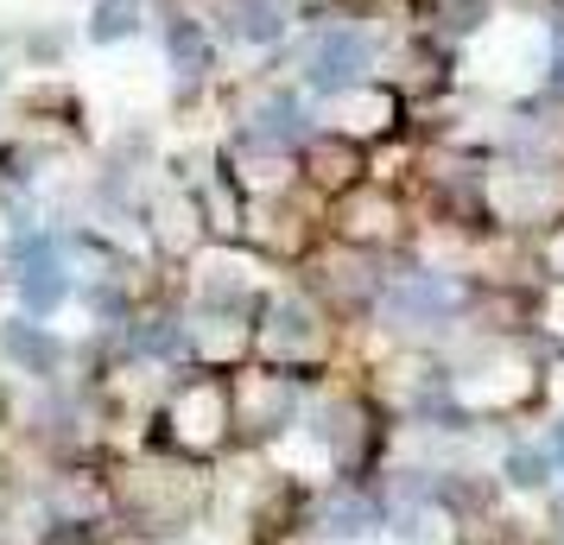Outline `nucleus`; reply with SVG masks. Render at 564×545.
Returning a JSON list of instances; mask_svg holds the SVG:
<instances>
[{"label": "nucleus", "instance_id": "f257e3e1", "mask_svg": "<svg viewBox=\"0 0 564 545\" xmlns=\"http://www.w3.org/2000/svg\"><path fill=\"white\" fill-rule=\"evenodd\" d=\"M375 64H381V39L361 20H317L299 45V89H311L317 102H343L368 89Z\"/></svg>", "mask_w": 564, "mask_h": 545}, {"label": "nucleus", "instance_id": "f03ea898", "mask_svg": "<svg viewBox=\"0 0 564 545\" xmlns=\"http://www.w3.org/2000/svg\"><path fill=\"white\" fill-rule=\"evenodd\" d=\"M463 312V286L451 273H432V266H412L400 280L381 286V317L400 330V337H444Z\"/></svg>", "mask_w": 564, "mask_h": 545}, {"label": "nucleus", "instance_id": "7ed1b4c3", "mask_svg": "<svg viewBox=\"0 0 564 545\" xmlns=\"http://www.w3.org/2000/svg\"><path fill=\"white\" fill-rule=\"evenodd\" d=\"M159 425H172V438H178L184 450H209V444L223 438V425H235V406L216 381L191 374V381H172V388H165Z\"/></svg>", "mask_w": 564, "mask_h": 545}, {"label": "nucleus", "instance_id": "20e7f679", "mask_svg": "<svg viewBox=\"0 0 564 545\" xmlns=\"http://www.w3.org/2000/svg\"><path fill=\"white\" fill-rule=\"evenodd\" d=\"M229 406H235V425H248V432H285V425L305 418V381H292L280 368H254L229 393Z\"/></svg>", "mask_w": 564, "mask_h": 545}, {"label": "nucleus", "instance_id": "39448f33", "mask_svg": "<svg viewBox=\"0 0 564 545\" xmlns=\"http://www.w3.org/2000/svg\"><path fill=\"white\" fill-rule=\"evenodd\" d=\"M0 362H7V374H26V381H57L64 362H70V342L57 337L52 324L13 312L0 324Z\"/></svg>", "mask_w": 564, "mask_h": 545}, {"label": "nucleus", "instance_id": "423d86ee", "mask_svg": "<svg viewBox=\"0 0 564 545\" xmlns=\"http://www.w3.org/2000/svg\"><path fill=\"white\" fill-rule=\"evenodd\" d=\"M241 140L260 146V153H305L311 140H317V121H311L299 89H273V96H260L248 108V133Z\"/></svg>", "mask_w": 564, "mask_h": 545}, {"label": "nucleus", "instance_id": "0eeeda50", "mask_svg": "<svg viewBox=\"0 0 564 545\" xmlns=\"http://www.w3.org/2000/svg\"><path fill=\"white\" fill-rule=\"evenodd\" d=\"M254 342H260V356H273V362H305L311 349L324 342V324L311 312V298L285 292V298H267V317L254 324Z\"/></svg>", "mask_w": 564, "mask_h": 545}, {"label": "nucleus", "instance_id": "6e6552de", "mask_svg": "<svg viewBox=\"0 0 564 545\" xmlns=\"http://www.w3.org/2000/svg\"><path fill=\"white\" fill-rule=\"evenodd\" d=\"M317 533H330V539H375V533H387V494L361 489V482L324 489L317 494Z\"/></svg>", "mask_w": 564, "mask_h": 545}, {"label": "nucleus", "instance_id": "1a4fd4ad", "mask_svg": "<svg viewBox=\"0 0 564 545\" xmlns=\"http://www.w3.org/2000/svg\"><path fill=\"white\" fill-rule=\"evenodd\" d=\"M159 52H165V64L184 83H204L216 70V39H209V26L197 13H165L159 20Z\"/></svg>", "mask_w": 564, "mask_h": 545}, {"label": "nucleus", "instance_id": "9d476101", "mask_svg": "<svg viewBox=\"0 0 564 545\" xmlns=\"http://www.w3.org/2000/svg\"><path fill=\"white\" fill-rule=\"evenodd\" d=\"M495 204L508 209L513 222H552L564 209V178L545 165H513V178L495 190Z\"/></svg>", "mask_w": 564, "mask_h": 545}, {"label": "nucleus", "instance_id": "9b49d317", "mask_svg": "<svg viewBox=\"0 0 564 545\" xmlns=\"http://www.w3.org/2000/svg\"><path fill=\"white\" fill-rule=\"evenodd\" d=\"M216 26L241 39V45H280L285 32H292V13H285V0H229L223 13H216Z\"/></svg>", "mask_w": 564, "mask_h": 545}, {"label": "nucleus", "instance_id": "f8f14e48", "mask_svg": "<svg viewBox=\"0 0 564 545\" xmlns=\"http://www.w3.org/2000/svg\"><path fill=\"white\" fill-rule=\"evenodd\" d=\"M128 349L140 356V362L178 368L184 356L197 349V337H191V324H184V317H133V324H128Z\"/></svg>", "mask_w": 564, "mask_h": 545}, {"label": "nucleus", "instance_id": "ddd939ff", "mask_svg": "<svg viewBox=\"0 0 564 545\" xmlns=\"http://www.w3.org/2000/svg\"><path fill=\"white\" fill-rule=\"evenodd\" d=\"M140 32H147L140 0H96L89 7V45H128Z\"/></svg>", "mask_w": 564, "mask_h": 545}, {"label": "nucleus", "instance_id": "4468645a", "mask_svg": "<svg viewBox=\"0 0 564 545\" xmlns=\"http://www.w3.org/2000/svg\"><path fill=\"white\" fill-rule=\"evenodd\" d=\"M552 457H545V444H513L508 457H501V482L508 489H520V494H545L552 489Z\"/></svg>", "mask_w": 564, "mask_h": 545}, {"label": "nucleus", "instance_id": "2eb2a0df", "mask_svg": "<svg viewBox=\"0 0 564 545\" xmlns=\"http://www.w3.org/2000/svg\"><path fill=\"white\" fill-rule=\"evenodd\" d=\"M64 52H70V32H64V26H32L26 32V57L39 64V70H52Z\"/></svg>", "mask_w": 564, "mask_h": 545}, {"label": "nucleus", "instance_id": "dca6fc26", "mask_svg": "<svg viewBox=\"0 0 564 545\" xmlns=\"http://www.w3.org/2000/svg\"><path fill=\"white\" fill-rule=\"evenodd\" d=\"M545 83H552V96H564V13L545 20Z\"/></svg>", "mask_w": 564, "mask_h": 545}, {"label": "nucleus", "instance_id": "f3484780", "mask_svg": "<svg viewBox=\"0 0 564 545\" xmlns=\"http://www.w3.org/2000/svg\"><path fill=\"white\" fill-rule=\"evenodd\" d=\"M545 457H552V469H564V418L545 432Z\"/></svg>", "mask_w": 564, "mask_h": 545}, {"label": "nucleus", "instance_id": "a211bd4d", "mask_svg": "<svg viewBox=\"0 0 564 545\" xmlns=\"http://www.w3.org/2000/svg\"><path fill=\"white\" fill-rule=\"evenodd\" d=\"M552 273H558V280H564V229L552 235Z\"/></svg>", "mask_w": 564, "mask_h": 545}, {"label": "nucleus", "instance_id": "6ab92c4d", "mask_svg": "<svg viewBox=\"0 0 564 545\" xmlns=\"http://www.w3.org/2000/svg\"><path fill=\"white\" fill-rule=\"evenodd\" d=\"M0 89H7V64H0Z\"/></svg>", "mask_w": 564, "mask_h": 545}]
</instances>
